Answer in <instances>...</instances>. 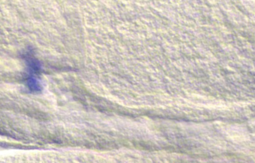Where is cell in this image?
<instances>
[{"mask_svg": "<svg viewBox=\"0 0 255 163\" xmlns=\"http://www.w3.org/2000/svg\"><path fill=\"white\" fill-rule=\"evenodd\" d=\"M27 55H28L26 61H28V73L26 84L30 90L37 92L40 90V84L36 79V75L40 70V65L36 59L33 58L32 55H30V53H28Z\"/></svg>", "mask_w": 255, "mask_h": 163, "instance_id": "obj_1", "label": "cell"}]
</instances>
